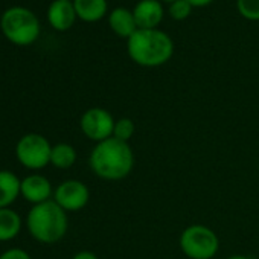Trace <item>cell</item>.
<instances>
[{"label":"cell","instance_id":"obj_3","mask_svg":"<svg viewBox=\"0 0 259 259\" xmlns=\"http://www.w3.org/2000/svg\"><path fill=\"white\" fill-rule=\"evenodd\" d=\"M26 223L32 238L43 244H54L60 241L69 227L66 210L51 200L35 204L29 210Z\"/></svg>","mask_w":259,"mask_h":259},{"label":"cell","instance_id":"obj_12","mask_svg":"<svg viewBox=\"0 0 259 259\" xmlns=\"http://www.w3.org/2000/svg\"><path fill=\"white\" fill-rule=\"evenodd\" d=\"M108 26L111 28V31L117 37L126 38V40L138 31V25H136L133 11L126 10L123 7H117V8H114L110 13V16H108Z\"/></svg>","mask_w":259,"mask_h":259},{"label":"cell","instance_id":"obj_18","mask_svg":"<svg viewBox=\"0 0 259 259\" xmlns=\"http://www.w3.org/2000/svg\"><path fill=\"white\" fill-rule=\"evenodd\" d=\"M236 8L245 20H259V0H236Z\"/></svg>","mask_w":259,"mask_h":259},{"label":"cell","instance_id":"obj_2","mask_svg":"<svg viewBox=\"0 0 259 259\" xmlns=\"http://www.w3.org/2000/svg\"><path fill=\"white\" fill-rule=\"evenodd\" d=\"M126 52L133 63L141 67H159L174 55V41L157 29H138L126 40Z\"/></svg>","mask_w":259,"mask_h":259},{"label":"cell","instance_id":"obj_22","mask_svg":"<svg viewBox=\"0 0 259 259\" xmlns=\"http://www.w3.org/2000/svg\"><path fill=\"white\" fill-rule=\"evenodd\" d=\"M188 2H189L194 8H203V7H207L209 4H212L213 0H188Z\"/></svg>","mask_w":259,"mask_h":259},{"label":"cell","instance_id":"obj_16","mask_svg":"<svg viewBox=\"0 0 259 259\" xmlns=\"http://www.w3.org/2000/svg\"><path fill=\"white\" fill-rule=\"evenodd\" d=\"M76 162V151L72 145L69 144H57L52 147V153H51V163L55 168L60 169H67L70 166H73V163Z\"/></svg>","mask_w":259,"mask_h":259},{"label":"cell","instance_id":"obj_6","mask_svg":"<svg viewBox=\"0 0 259 259\" xmlns=\"http://www.w3.org/2000/svg\"><path fill=\"white\" fill-rule=\"evenodd\" d=\"M52 147L48 142V139L37 133L23 136L16 147L19 162L29 169H41L46 165H49Z\"/></svg>","mask_w":259,"mask_h":259},{"label":"cell","instance_id":"obj_7","mask_svg":"<svg viewBox=\"0 0 259 259\" xmlns=\"http://www.w3.org/2000/svg\"><path fill=\"white\" fill-rule=\"evenodd\" d=\"M114 122L116 119L111 116L108 110L101 108V107H93L82 113L79 126H81L82 135L87 139L99 144L102 141L113 138Z\"/></svg>","mask_w":259,"mask_h":259},{"label":"cell","instance_id":"obj_8","mask_svg":"<svg viewBox=\"0 0 259 259\" xmlns=\"http://www.w3.org/2000/svg\"><path fill=\"white\" fill-rule=\"evenodd\" d=\"M54 201L66 212H78L84 209L90 198L89 188L79 180H66L54 192Z\"/></svg>","mask_w":259,"mask_h":259},{"label":"cell","instance_id":"obj_4","mask_svg":"<svg viewBox=\"0 0 259 259\" xmlns=\"http://www.w3.org/2000/svg\"><path fill=\"white\" fill-rule=\"evenodd\" d=\"M0 26H2L4 35L19 46H28L40 35V23L37 16L22 7L7 10L0 20Z\"/></svg>","mask_w":259,"mask_h":259},{"label":"cell","instance_id":"obj_19","mask_svg":"<svg viewBox=\"0 0 259 259\" xmlns=\"http://www.w3.org/2000/svg\"><path fill=\"white\" fill-rule=\"evenodd\" d=\"M192 10H194V7L188 2V0H176V2H172L168 7V14L174 20L183 22V20H186L191 16Z\"/></svg>","mask_w":259,"mask_h":259},{"label":"cell","instance_id":"obj_21","mask_svg":"<svg viewBox=\"0 0 259 259\" xmlns=\"http://www.w3.org/2000/svg\"><path fill=\"white\" fill-rule=\"evenodd\" d=\"M72 259H99L93 251H89V250H82V251H78Z\"/></svg>","mask_w":259,"mask_h":259},{"label":"cell","instance_id":"obj_13","mask_svg":"<svg viewBox=\"0 0 259 259\" xmlns=\"http://www.w3.org/2000/svg\"><path fill=\"white\" fill-rule=\"evenodd\" d=\"M76 17L85 23H96L107 14V0H73Z\"/></svg>","mask_w":259,"mask_h":259},{"label":"cell","instance_id":"obj_1","mask_svg":"<svg viewBox=\"0 0 259 259\" xmlns=\"http://www.w3.org/2000/svg\"><path fill=\"white\" fill-rule=\"evenodd\" d=\"M135 162V153L130 144L114 138L96 144L89 160L93 174L107 182L126 179L133 172Z\"/></svg>","mask_w":259,"mask_h":259},{"label":"cell","instance_id":"obj_20","mask_svg":"<svg viewBox=\"0 0 259 259\" xmlns=\"http://www.w3.org/2000/svg\"><path fill=\"white\" fill-rule=\"evenodd\" d=\"M0 259H31V256L22 248H11L0 256Z\"/></svg>","mask_w":259,"mask_h":259},{"label":"cell","instance_id":"obj_9","mask_svg":"<svg viewBox=\"0 0 259 259\" xmlns=\"http://www.w3.org/2000/svg\"><path fill=\"white\" fill-rule=\"evenodd\" d=\"M133 14L138 29H157L163 22L165 8L160 0H139Z\"/></svg>","mask_w":259,"mask_h":259},{"label":"cell","instance_id":"obj_10","mask_svg":"<svg viewBox=\"0 0 259 259\" xmlns=\"http://www.w3.org/2000/svg\"><path fill=\"white\" fill-rule=\"evenodd\" d=\"M76 19V11L70 0H54L48 10V20L57 31L70 29Z\"/></svg>","mask_w":259,"mask_h":259},{"label":"cell","instance_id":"obj_15","mask_svg":"<svg viewBox=\"0 0 259 259\" xmlns=\"http://www.w3.org/2000/svg\"><path fill=\"white\" fill-rule=\"evenodd\" d=\"M22 220L13 209H0V241H10L20 232Z\"/></svg>","mask_w":259,"mask_h":259},{"label":"cell","instance_id":"obj_24","mask_svg":"<svg viewBox=\"0 0 259 259\" xmlns=\"http://www.w3.org/2000/svg\"><path fill=\"white\" fill-rule=\"evenodd\" d=\"M160 2H163V4H168V5H171L172 2H176V0H160Z\"/></svg>","mask_w":259,"mask_h":259},{"label":"cell","instance_id":"obj_11","mask_svg":"<svg viewBox=\"0 0 259 259\" xmlns=\"http://www.w3.org/2000/svg\"><path fill=\"white\" fill-rule=\"evenodd\" d=\"M20 194L25 197V200H28L34 204H40V203L49 201V198L52 195V186L46 177L34 174V176L26 177L22 182Z\"/></svg>","mask_w":259,"mask_h":259},{"label":"cell","instance_id":"obj_25","mask_svg":"<svg viewBox=\"0 0 259 259\" xmlns=\"http://www.w3.org/2000/svg\"><path fill=\"white\" fill-rule=\"evenodd\" d=\"M70 2H72V0H70Z\"/></svg>","mask_w":259,"mask_h":259},{"label":"cell","instance_id":"obj_5","mask_svg":"<svg viewBox=\"0 0 259 259\" xmlns=\"http://www.w3.org/2000/svg\"><path fill=\"white\" fill-rule=\"evenodd\" d=\"M179 245L189 259H212L220 250V238L204 224H191L182 232Z\"/></svg>","mask_w":259,"mask_h":259},{"label":"cell","instance_id":"obj_14","mask_svg":"<svg viewBox=\"0 0 259 259\" xmlns=\"http://www.w3.org/2000/svg\"><path fill=\"white\" fill-rule=\"evenodd\" d=\"M22 182L10 171H0V209L8 207L20 194Z\"/></svg>","mask_w":259,"mask_h":259},{"label":"cell","instance_id":"obj_23","mask_svg":"<svg viewBox=\"0 0 259 259\" xmlns=\"http://www.w3.org/2000/svg\"><path fill=\"white\" fill-rule=\"evenodd\" d=\"M226 259H250V257L245 254H232V256H227Z\"/></svg>","mask_w":259,"mask_h":259},{"label":"cell","instance_id":"obj_17","mask_svg":"<svg viewBox=\"0 0 259 259\" xmlns=\"http://www.w3.org/2000/svg\"><path fill=\"white\" fill-rule=\"evenodd\" d=\"M136 133V123L133 119L130 117H119L114 122V130H113V138L119 139L122 142H130L132 138Z\"/></svg>","mask_w":259,"mask_h":259}]
</instances>
